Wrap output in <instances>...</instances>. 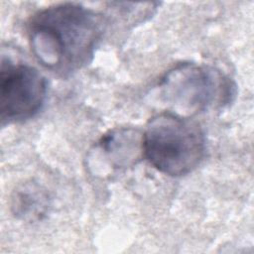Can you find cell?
Here are the masks:
<instances>
[{"label": "cell", "mask_w": 254, "mask_h": 254, "mask_svg": "<svg viewBox=\"0 0 254 254\" xmlns=\"http://www.w3.org/2000/svg\"><path fill=\"white\" fill-rule=\"evenodd\" d=\"M100 151H104L110 163L115 168L134 164L143 156L142 136L131 129L112 131L104 135L99 142Z\"/></svg>", "instance_id": "5b68a950"}, {"label": "cell", "mask_w": 254, "mask_h": 254, "mask_svg": "<svg viewBox=\"0 0 254 254\" xmlns=\"http://www.w3.org/2000/svg\"><path fill=\"white\" fill-rule=\"evenodd\" d=\"M143 156L161 173L179 177L192 172L205 152L200 126L171 111L154 115L142 135Z\"/></svg>", "instance_id": "7a4b0ae2"}, {"label": "cell", "mask_w": 254, "mask_h": 254, "mask_svg": "<svg viewBox=\"0 0 254 254\" xmlns=\"http://www.w3.org/2000/svg\"><path fill=\"white\" fill-rule=\"evenodd\" d=\"M47 80L34 66L2 58L0 69V111L2 123L35 116L47 96Z\"/></svg>", "instance_id": "277c9868"}, {"label": "cell", "mask_w": 254, "mask_h": 254, "mask_svg": "<svg viewBox=\"0 0 254 254\" xmlns=\"http://www.w3.org/2000/svg\"><path fill=\"white\" fill-rule=\"evenodd\" d=\"M48 207V194L37 184H24L14 191L12 197L13 212L24 220H40L47 213Z\"/></svg>", "instance_id": "8992f818"}, {"label": "cell", "mask_w": 254, "mask_h": 254, "mask_svg": "<svg viewBox=\"0 0 254 254\" xmlns=\"http://www.w3.org/2000/svg\"><path fill=\"white\" fill-rule=\"evenodd\" d=\"M159 88L171 112L186 117L223 107L234 95V85L220 70L192 63L171 68L162 77Z\"/></svg>", "instance_id": "3957f363"}, {"label": "cell", "mask_w": 254, "mask_h": 254, "mask_svg": "<svg viewBox=\"0 0 254 254\" xmlns=\"http://www.w3.org/2000/svg\"><path fill=\"white\" fill-rule=\"evenodd\" d=\"M101 15L77 3H61L35 13L28 24L30 47L50 71L67 76L87 65L101 42Z\"/></svg>", "instance_id": "6da1fadb"}]
</instances>
